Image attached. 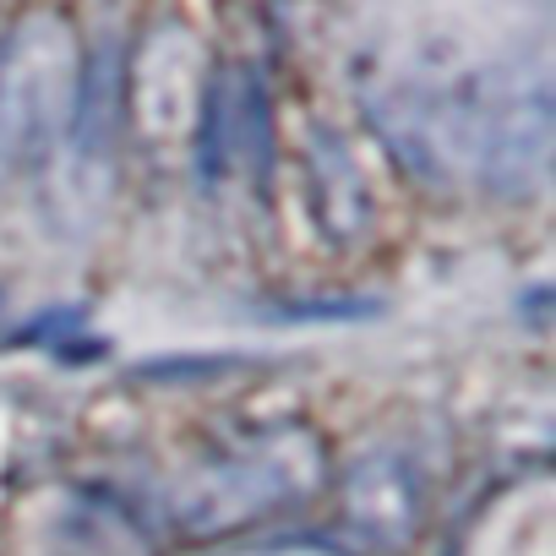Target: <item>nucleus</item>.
I'll use <instances>...</instances> for the list:
<instances>
[{
	"mask_svg": "<svg viewBox=\"0 0 556 556\" xmlns=\"http://www.w3.org/2000/svg\"><path fill=\"white\" fill-rule=\"evenodd\" d=\"M83 83L77 39L61 17L39 12L12 28L0 45V159L7 164H45L72 126Z\"/></svg>",
	"mask_w": 556,
	"mask_h": 556,
	"instance_id": "f257e3e1",
	"label": "nucleus"
},
{
	"mask_svg": "<svg viewBox=\"0 0 556 556\" xmlns=\"http://www.w3.org/2000/svg\"><path fill=\"white\" fill-rule=\"evenodd\" d=\"M251 148H256V153L267 148V110H262V88H256V72L229 66V72L207 88L197 164H202V175L224 180V175L235 169V159H245Z\"/></svg>",
	"mask_w": 556,
	"mask_h": 556,
	"instance_id": "f03ea898",
	"label": "nucleus"
},
{
	"mask_svg": "<svg viewBox=\"0 0 556 556\" xmlns=\"http://www.w3.org/2000/svg\"><path fill=\"white\" fill-rule=\"evenodd\" d=\"M72 328H77V312H50V317L28 323L23 333H12V344H39V339H55V333H66V339H72Z\"/></svg>",
	"mask_w": 556,
	"mask_h": 556,
	"instance_id": "7ed1b4c3",
	"label": "nucleus"
}]
</instances>
